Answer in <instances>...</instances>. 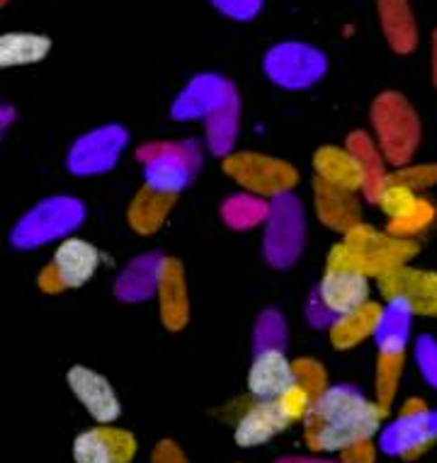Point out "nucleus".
Instances as JSON below:
<instances>
[{"mask_svg": "<svg viewBox=\"0 0 437 463\" xmlns=\"http://www.w3.org/2000/svg\"><path fill=\"white\" fill-rule=\"evenodd\" d=\"M418 364H421L425 381L437 388V347L428 337H423V342L418 345Z\"/></svg>", "mask_w": 437, "mask_h": 463, "instance_id": "nucleus-29", "label": "nucleus"}, {"mask_svg": "<svg viewBox=\"0 0 437 463\" xmlns=\"http://www.w3.org/2000/svg\"><path fill=\"white\" fill-rule=\"evenodd\" d=\"M246 383L255 401H275L297 383L294 362L280 347H261L248 369Z\"/></svg>", "mask_w": 437, "mask_h": 463, "instance_id": "nucleus-11", "label": "nucleus"}, {"mask_svg": "<svg viewBox=\"0 0 437 463\" xmlns=\"http://www.w3.org/2000/svg\"><path fill=\"white\" fill-rule=\"evenodd\" d=\"M418 245L413 238L382 233L372 226L357 223L346 231V241L337 243L328 255V265L350 267L355 272L382 279L384 274L408 265L415 258Z\"/></svg>", "mask_w": 437, "mask_h": 463, "instance_id": "nucleus-2", "label": "nucleus"}, {"mask_svg": "<svg viewBox=\"0 0 437 463\" xmlns=\"http://www.w3.org/2000/svg\"><path fill=\"white\" fill-rule=\"evenodd\" d=\"M290 425L291 420L284 412L280 398H275V401H255L238 420L233 439H236L238 447L243 449L261 447V444L270 441L280 432H284Z\"/></svg>", "mask_w": 437, "mask_h": 463, "instance_id": "nucleus-13", "label": "nucleus"}, {"mask_svg": "<svg viewBox=\"0 0 437 463\" xmlns=\"http://www.w3.org/2000/svg\"><path fill=\"white\" fill-rule=\"evenodd\" d=\"M376 449L372 439H365L360 444H353L340 451V463H375Z\"/></svg>", "mask_w": 437, "mask_h": 463, "instance_id": "nucleus-30", "label": "nucleus"}, {"mask_svg": "<svg viewBox=\"0 0 437 463\" xmlns=\"http://www.w3.org/2000/svg\"><path fill=\"white\" fill-rule=\"evenodd\" d=\"M384 418L382 405L355 386H328L309 408L304 439L314 451H343L372 439L382 430Z\"/></svg>", "mask_w": 437, "mask_h": 463, "instance_id": "nucleus-1", "label": "nucleus"}, {"mask_svg": "<svg viewBox=\"0 0 437 463\" xmlns=\"http://www.w3.org/2000/svg\"><path fill=\"white\" fill-rule=\"evenodd\" d=\"M384 311L386 308L382 304L367 301L357 311L340 316L330 323V342L337 350H350L355 345H360L362 340H367L369 335H376L384 320Z\"/></svg>", "mask_w": 437, "mask_h": 463, "instance_id": "nucleus-16", "label": "nucleus"}, {"mask_svg": "<svg viewBox=\"0 0 437 463\" xmlns=\"http://www.w3.org/2000/svg\"><path fill=\"white\" fill-rule=\"evenodd\" d=\"M282 463H318V461H282Z\"/></svg>", "mask_w": 437, "mask_h": 463, "instance_id": "nucleus-34", "label": "nucleus"}, {"mask_svg": "<svg viewBox=\"0 0 437 463\" xmlns=\"http://www.w3.org/2000/svg\"><path fill=\"white\" fill-rule=\"evenodd\" d=\"M100 252L83 238H66L54 252L52 265L44 267L39 277V287L46 291H62V288L83 287L98 272Z\"/></svg>", "mask_w": 437, "mask_h": 463, "instance_id": "nucleus-5", "label": "nucleus"}, {"mask_svg": "<svg viewBox=\"0 0 437 463\" xmlns=\"http://www.w3.org/2000/svg\"><path fill=\"white\" fill-rule=\"evenodd\" d=\"M294 373H297V383L307 388L309 393L314 395V401L328 388V383H326V372H323V366L318 362H314V359H297L294 362Z\"/></svg>", "mask_w": 437, "mask_h": 463, "instance_id": "nucleus-27", "label": "nucleus"}, {"mask_svg": "<svg viewBox=\"0 0 437 463\" xmlns=\"http://www.w3.org/2000/svg\"><path fill=\"white\" fill-rule=\"evenodd\" d=\"M375 122L386 158L394 160L396 165H404L415 153V146L421 138V124H418L413 107L394 92L382 95L375 105Z\"/></svg>", "mask_w": 437, "mask_h": 463, "instance_id": "nucleus-3", "label": "nucleus"}, {"mask_svg": "<svg viewBox=\"0 0 437 463\" xmlns=\"http://www.w3.org/2000/svg\"><path fill=\"white\" fill-rule=\"evenodd\" d=\"M66 381H69L71 393L76 395L78 402L90 412V418L95 422L109 425L122 415L119 395L102 373L92 372L88 366H73Z\"/></svg>", "mask_w": 437, "mask_h": 463, "instance_id": "nucleus-10", "label": "nucleus"}, {"mask_svg": "<svg viewBox=\"0 0 437 463\" xmlns=\"http://www.w3.org/2000/svg\"><path fill=\"white\" fill-rule=\"evenodd\" d=\"M432 76H435V85H437V32H435V39H432Z\"/></svg>", "mask_w": 437, "mask_h": 463, "instance_id": "nucleus-33", "label": "nucleus"}, {"mask_svg": "<svg viewBox=\"0 0 437 463\" xmlns=\"http://www.w3.org/2000/svg\"><path fill=\"white\" fill-rule=\"evenodd\" d=\"M73 458L76 463H115L108 441L100 434V427L78 434L73 441Z\"/></svg>", "mask_w": 437, "mask_h": 463, "instance_id": "nucleus-25", "label": "nucleus"}, {"mask_svg": "<svg viewBox=\"0 0 437 463\" xmlns=\"http://www.w3.org/2000/svg\"><path fill=\"white\" fill-rule=\"evenodd\" d=\"M170 199H173L170 192H158L154 190V187H146V190L134 199V206H131V226L137 228V231H141V233H151V231H156V228L161 226L163 216L168 213Z\"/></svg>", "mask_w": 437, "mask_h": 463, "instance_id": "nucleus-22", "label": "nucleus"}, {"mask_svg": "<svg viewBox=\"0 0 437 463\" xmlns=\"http://www.w3.org/2000/svg\"><path fill=\"white\" fill-rule=\"evenodd\" d=\"M316 301L333 320L357 311L369 301V277L355 272L350 267L328 265L321 284L316 288Z\"/></svg>", "mask_w": 437, "mask_h": 463, "instance_id": "nucleus-6", "label": "nucleus"}, {"mask_svg": "<svg viewBox=\"0 0 437 463\" xmlns=\"http://www.w3.org/2000/svg\"><path fill=\"white\" fill-rule=\"evenodd\" d=\"M379 13L386 37L396 52H413L418 42L413 15L408 8V0H379Z\"/></svg>", "mask_w": 437, "mask_h": 463, "instance_id": "nucleus-19", "label": "nucleus"}, {"mask_svg": "<svg viewBox=\"0 0 437 463\" xmlns=\"http://www.w3.org/2000/svg\"><path fill=\"white\" fill-rule=\"evenodd\" d=\"M350 194V190L316 180V209L326 226L350 231L360 223V209Z\"/></svg>", "mask_w": 437, "mask_h": 463, "instance_id": "nucleus-17", "label": "nucleus"}, {"mask_svg": "<svg viewBox=\"0 0 437 463\" xmlns=\"http://www.w3.org/2000/svg\"><path fill=\"white\" fill-rule=\"evenodd\" d=\"M392 177L406 183L408 187H413L415 192L425 190V187H432L437 184V163H430V165H404L399 173H394Z\"/></svg>", "mask_w": 437, "mask_h": 463, "instance_id": "nucleus-28", "label": "nucleus"}, {"mask_svg": "<svg viewBox=\"0 0 437 463\" xmlns=\"http://www.w3.org/2000/svg\"><path fill=\"white\" fill-rule=\"evenodd\" d=\"M100 434L108 441L115 463H131L138 449L134 434L127 432V430H117V427H100Z\"/></svg>", "mask_w": 437, "mask_h": 463, "instance_id": "nucleus-26", "label": "nucleus"}, {"mask_svg": "<svg viewBox=\"0 0 437 463\" xmlns=\"http://www.w3.org/2000/svg\"><path fill=\"white\" fill-rule=\"evenodd\" d=\"M437 219V209L432 202H428L425 197L418 199V204L406 213V216H401L396 221H389V233L401 238H413L423 231H428Z\"/></svg>", "mask_w": 437, "mask_h": 463, "instance_id": "nucleus-24", "label": "nucleus"}, {"mask_svg": "<svg viewBox=\"0 0 437 463\" xmlns=\"http://www.w3.org/2000/svg\"><path fill=\"white\" fill-rule=\"evenodd\" d=\"M437 441V412L423 411L415 415H399L392 425L382 430V451L406 461L425 454Z\"/></svg>", "mask_w": 437, "mask_h": 463, "instance_id": "nucleus-7", "label": "nucleus"}, {"mask_svg": "<svg viewBox=\"0 0 437 463\" xmlns=\"http://www.w3.org/2000/svg\"><path fill=\"white\" fill-rule=\"evenodd\" d=\"M124 138L127 137H124L122 129H102L85 137L71 151V170L73 173L108 170V167H112V160L122 151Z\"/></svg>", "mask_w": 437, "mask_h": 463, "instance_id": "nucleus-15", "label": "nucleus"}, {"mask_svg": "<svg viewBox=\"0 0 437 463\" xmlns=\"http://www.w3.org/2000/svg\"><path fill=\"white\" fill-rule=\"evenodd\" d=\"M187 163H185L183 153L168 151L161 153L158 158L151 160L146 167V177H148V187L158 192H173L180 190L187 183Z\"/></svg>", "mask_w": 437, "mask_h": 463, "instance_id": "nucleus-21", "label": "nucleus"}, {"mask_svg": "<svg viewBox=\"0 0 437 463\" xmlns=\"http://www.w3.org/2000/svg\"><path fill=\"white\" fill-rule=\"evenodd\" d=\"M151 463H187V458H185V454L180 451L176 441H161L156 447Z\"/></svg>", "mask_w": 437, "mask_h": 463, "instance_id": "nucleus-32", "label": "nucleus"}, {"mask_svg": "<svg viewBox=\"0 0 437 463\" xmlns=\"http://www.w3.org/2000/svg\"><path fill=\"white\" fill-rule=\"evenodd\" d=\"M265 66H268L270 78H275L277 83L287 88H304L314 83L316 78H321L326 61L321 53L309 46L284 44L268 53Z\"/></svg>", "mask_w": 437, "mask_h": 463, "instance_id": "nucleus-12", "label": "nucleus"}, {"mask_svg": "<svg viewBox=\"0 0 437 463\" xmlns=\"http://www.w3.org/2000/svg\"><path fill=\"white\" fill-rule=\"evenodd\" d=\"M158 288H161V308L166 326L180 327L185 323V287L180 265H177L176 260H163Z\"/></svg>", "mask_w": 437, "mask_h": 463, "instance_id": "nucleus-20", "label": "nucleus"}, {"mask_svg": "<svg viewBox=\"0 0 437 463\" xmlns=\"http://www.w3.org/2000/svg\"><path fill=\"white\" fill-rule=\"evenodd\" d=\"M223 170L246 190H253L258 194H280L297 183L294 167L280 160L265 158V156H251V153L229 158L223 163Z\"/></svg>", "mask_w": 437, "mask_h": 463, "instance_id": "nucleus-8", "label": "nucleus"}, {"mask_svg": "<svg viewBox=\"0 0 437 463\" xmlns=\"http://www.w3.org/2000/svg\"><path fill=\"white\" fill-rule=\"evenodd\" d=\"M83 219V206L76 199H52L39 204L15 231V245H37L44 243L46 238H54L66 233L78 221Z\"/></svg>", "mask_w": 437, "mask_h": 463, "instance_id": "nucleus-9", "label": "nucleus"}, {"mask_svg": "<svg viewBox=\"0 0 437 463\" xmlns=\"http://www.w3.org/2000/svg\"><path fill=\"white\" fill-rule=\"evenodd\" d=\"M223 102V88H219V80L212 78H202L192 85L190 90L185 92L183 99L177 102L176 114L177 117H195V114L207 112V109H219L214 105Z\"/></svg>", "mask_w": 437, "mask_h": 463, "instance_id": "nucleus-23", "label": "nucleus"}, {"mask_svg": "<svg viewBox=\"0 0 437 463\" xmlns=\"http://www.w3.org/2000/svg\"><path fill=\"white\" fill-rule=\"evenodd\" d=\"M316 173L318 180L343 190H360L362 184L367 183V165L362 163V158L353 151H343V148H333L326 146L316 153Z\"/></svg>", "mask_w": 437, "mask_h": 463, "instance_id": "nucleus-14", "label": "nucleus"}, {"mask_svg": "<svg viewBox=\"0 0 437 463\" xmlns=\"http://www.w3.org/2000/svg\"><path fill=\"white\" fill-rule=\"evenodd\" d=\"M216 5H219L226 15H233L238 17V20H246V17L258 13V8H261V0H216Z\"/></svg>", "mask_w": 437, "mask_h": 463, "instance_id": "nucleus-31", "label": "nucleus"}, {"mask_svg": "<svg viewBox=\"0 0 437 463\" xmlns=\"http://www.w3.org/2000/svg\"><path fill=\"white\" fill-rule=\"evenodd\" d=\"M52 52V39L44 34H32V32H8L0 37V66L13 69V66H30Z\"/></svg>", "mask_w": 437, "mask_h": 463, "instance_id": "nucleus-18", "label": "nucleus"}, {"mask_svg": "<svg viewBox=\"0 0 437 463\" xmlns=\"http://www.w3.org/2000/svg\"><path fill=\"white\" fill-rule=\"evenodd\" d=\"M379 291L389 304L401 306L411 316H437V272L404 265L384 274Z\"/></svg>", "mask_w": 437, "mask_h": 463, "instance_id": "nucleus-4", "label": "nucleus"}]
</instances>
